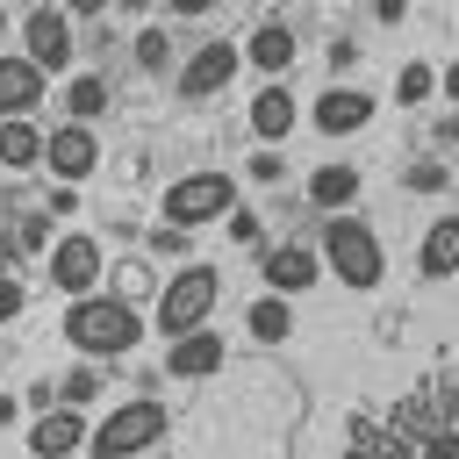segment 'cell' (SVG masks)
Segmentation results:
<instances>
[{"label": "cell", "mask_w": 459, "mask_h": 459, "mask_svg": "<svg viewBox=\"0 0 459 459\" xmlns=\"http://www.w3.org/2000/svg\"><path fill=\"white\" fill-rule=\"evenodd\" d=\"M65 344L79 351V359H93V366H108V359H129L136 344H143V330H151V316L136 308V301H122V294H79V301H65Z\"/></svg>", "instance_id": "obj_1"}, {"label": "cell", "mask_w": 459, "mask_h": 459, "mask_svg": "<svg viewBox=\"0 0 459 459\" xmlns=\"http://www.w3.org/2000/svg\"><path fill=\"white\" fill-rule=\"evenodd\" d=\"M316 258H323V273H330L337 287H351V294L380 287V273H387L380 230H373V222H359V208H351V215H330V222H323V237H316Z\"/></svg>", "instance_id": "obj_2"}, {"label": "cell", "mask_w": 459, "mask_h": 459, "mask_svg": "<svg viewBox=\"0 0 459 459\" xmlns=\"http://www.w3.org/2000/svg\"><path fill=\"white\" fill-rule=\"evenodd\" d=\"M215 301H222V273H215V265H201V258H186V265L158 287V301H151V330L172 344V337L201 330V323L215 316Z\"/></svg>", "instance_id": "obj_3"}, {"label": "cell", "mask_w": 459, "mask_h": 459, "mask_svg": "<svg viewBox=\"0 0 459 459\" xmlns=\"http://www.w3.org/2000/svg\"><path fill=\"white\" fill-rule=\"evenodd\" d=\"M237 208V172H179V179H165V194H158V215L172 222V230H208V222H222Z\"/></svg>", "instance_id": "obj_4"}, {"label": "cell", "mask_w": 459, "mask_h": 459, "mask_svg": "<svg viewBox=\"0 0 459 459\" xmlns=\"http://www.w3.org/2000/svg\"><path fill=\"white\" fill-rule=\"evenodd\" d=\"M165 437V402L136 394V402H115L108 416L86 423V459H136Z\"/></svg>", "instance_id": "obj_5"}, {"label": "cell", "mask_w": 459, "mask_h": 459, "mask_svg": "<svg viewBox=\"0 0 459 459\" xmlns=\"http://www.w3.org/2000/svg\"><path fill=\"white\" fill-rule=\"evenodd\" d=\"M43 265H50V287H57L65 301L100 294V280H108V251H100V237H86V230H57V244L43 251Z\"/></svg>", "instance_id": "obj_6"}, {"label": "cell", "mask_w": 459, "mask_h": 459, "mask_svg": "<svg viewBox=\"0 0 459 459\" xmlns=\"http://www.w3.org/2000/svg\"><path fill=\"white\" fill-rule=\"evenodd\" d=\"M22 57H29L43 79H57V72L79 57V29H72V14H65V7H29V14H22Z\"/></svg>", "instance_id": "obj_7"}, {"label": "cell", "mask_w": 459, "mask_h": 459, "mask_svg": "<svg viewBox=\"0 0 459 459\" xmlns=\"http://www.w3.org/2000/svg\"><path fill=\"white\" fill-rule=\"evenodd\" d=\"M237 65H244V50H237L230 36H215V43H201V50L179 57L172 86H179V100H208V93H222V86L237 79Z\"/></svg>", "instance_id": "obj_8"}, {"label": "cell", "mask_w": 459, "mask_h": 459, "mask_svg": "<svg viewBox=\"0 0 459 459\" xmlns=\"http://www.w3.org/2000/svg\"><path fill=\"white\" fill-rule=\"evenodd\" d=\"M93 165H100V136H93L86 122H57V129H43V172H50L57 186L93 179Z\"/></svg>", "instance_id": "obj_9"}, {"label": "cell", "mask_w": 459, "mask_h": 459, "mask_svg": "<svg viewBox=\"0 0 459 459\" xmlns=\"http://www.w3.org/2000/svg\"><path fill=\"white\" fill-rule=\"evenodd\" d=\"M258 280H265V294H301V287H316L323 280V258H316V244H265L258 251Z\"/></svg>", "instance_id": "obj_10"}, {"label": "cell", "mask_w": 459, "mask_h": 459, "mask_svg": "<svg viewBox=\"0 0 459 459\" xmlns=\"http://www.w3.org/2000/svg\"><path fill=\"white\" fill-rule=\"evenodd\" d=\"M373 108H380V100H373L366 86H323V93L308 100V122H316L323 136H359V129L373 122Z\"/></svg>", "instance_id": "obj_11"}, {"label": "cell", "mask_w": 459, "mask_h": 459, "mask_svg": "<svg viewBox=\"0 0 459 459\" xmlns=\"http://www.w3.org/2000/svg\"><path fill=\"white\" fill-rule=\"evenodd\" d=\"M222 359H230V337L208 330V323L165 344V373H172V380H208V373H222Z\"/></svg>", "instance_id": "obj_12"}, {"label": "cell", "mask_w": 459, "mask_h": 459, "mask_svg": "<svg viewBox=\"0 0 459 459\" xmlns=\"http://www.w3.org/2000/svg\"><path fill=\"white\" fill-rule=\"evenodd\" d=\"M294 122H301V100H294V86H287V79H265V86L251 93V136L280 151V143L294 136Z\"/></svg>", "instance_id": "obj_13"}, {"label": "cell", "mask_w": 459, "mask_h": 459, "mask_svg": "<svg viewBox=\"0 0 459 459\" xmlns=\"http://www.w3.org/2000/svg\"><path fill=\"white\" fill-rule=\"evenodd\" d=\"M237 50H244V65H251V72H265V79H287V72H294V57H301V43H294V29H287L280 14H273V22H258Z\"/></svg>", "instance_id": "obj_14"}, {"label": "cell", "mask_w": 459, "mask_h": 459, "mask_svg": "<svg viewBox=\"0 0 459 459\" xmlns=\"http://www.w3.org/2000/svg\"><path fill=\"white\" fill-rule=\"evenodd\" d=\"M29 452L36 459H79L86 452V409H43L29 423Z\"/></svg>", "instance_id": "obj_15"}, {"label": "cell", "mask_w": 459, "mask_h": 459, "mask_svg": "<svg viewBox=\"0 0 459 459\" xmlns=\"http://www.w3.org/2000/svg\"><path fill=\"white\" fill-rule=\"evenodd\" d=\"M416 273H423V280H452V273H459V208H445V215L423 222V237H416Z\"/></svg>", "instance_id": "obj_16"}, {"label": "cell", "mask_w": 459, "mask_h": 459, "mask_svg": "<svg viewBox=\"0 0 459 459\" xmlns=\"http://www.w3.org/2000/svg\"><path fill=\"white\" fill-rule=\"evenodd\" d=\"M43 93H50V79H43L29 57H0V122H7V115H36Z\"/></svg>", "instance_id": "obj_17"}, {"label": "cell", "mask_w": 459, "mask_h": 459, "mask_svg": "<svg viewBox=\"0 0 459 459\" xmlns=\"http://www.w3.org/2000/svg\"><path fill=\"white\" fill-rule=\"evenodd\" d=\"M359 186H366V172H351V165H337V158L308 172V201H316L323 215H351V208H359Z\"/></svg>", "instance_id": "obj_18"}, {"label": "cell", "mask_w": 459, "mask_h": 459, "mask_svg": "<svg viewBox=\"0 0 459 459\" xmlns=\"http://www.w3.org/2000/svg\"><path fill=\"white\" fill-rule=\"evenodd\" d=\"M43 165V129L36 115H7L0 122V172H36Z\"/></svg>", "instance_id": "obj_19"}, {"label": "cell", "mask_w": 459, "mask_h": 459, "mask_svg": "<svg viewBox=\"0 0 459 459\" xmlns=\"http://www.w3.org/2000/svg\"><path fill=\"white\" fill-rule=\"evenodd\" d=\"M244 330H251L258 344H287V337H294V301H287V294H258V301L244 308Z\"/></svg>", "instance_id": "obj_20"}, {"label": "cell", "mask_w": 459, "mask_h": 459, "mask_svg": "<svg viewBox=\"0 0 459 459\" xmlns=\"http://www.w3.org/2000/svg\"><path fill=\"white\" fill-rule=\"evenodd\" d=\"M93 115H108V79L100 72H72L65 79V122H86L93 129Z\"/></svg>", "instance_id": "obj_21"}, {"label": "cell", "mask_w": 459, "mask_h": 459, "mask_svg": "<svg viewBox=\"0 0 459 459\" xmlns=\"http://www.w3.org/2000/svg\"><path fill=\"white\" fill-rule=\"evenodd\" d=\"M50 387H57V409H93V402H100V387H108V373H100L93 359H79V366H65Z\"/></svg>", "instance_id": "obj_22"}, {"label": "cell", "mask_w": 459, "mask_h": 459, "mask_svg": "<svg viewBox=\"0 0 459 459\" xmlns=\"http://www.w3.org/2000/svg\"><path fill=\"white\" fill-rule=\"evenodd\" d=\"M430 93H437V65H430V57H402V72H394V100H402V108H423Z\"/></svg>", "instance_id": "obj_23"}, {"label": "cell", "mask_w": 459, "mask_h": 459, "mask_svg": "<svg viewBox=\"0 0 459 459\" xmlns=\"http://www.w3.org/2000/svg\"><path fill=\"white\" fill-rule=\"evenodd\" d=\"M452 179H459V172H452L445 158H416V165L402 172V194H423V201H437V194H452Z\"/></svg>", "instance_id": "obj_24"}, {"label": "cell", "mask_w": 459, "mask_h": 459, "mask_svg": "<svg viewBox=\"0 0 459 459\" xmlns=\"http://www.w3.org/2000/svg\"><path fill=\"white\" fill-rule=\"evenodd\" d=\"M129 57H136V72H151V79L172 72V29H158V22L136 29V50H129Z\"/></svg>", "instance_id": "obj_25"}, {"label": "cell", "mask_w": 459, "mask_h": 459, "mask_svg": "<svg viewBox=\"0 0 459 459\" xmlns=\"http://www.w3.org/2000/svg\"><path fill=\"white\" fill-rule=\"evenodd\" d=\"M222 237H230V244H237V251H265V215H258V208H244V201H237V208H230V215H222Z\"/></svg>", "instance_id": "obj_26"}, {"label": "cell", "mask_w": 459, "mask_h": 459, "mask_svg": "<svg viewBox=\"0 0 459 459\" xmlns=\"http://www.w3.org/2000/svg\"><path fill=\"white\" fill-rule=\"evenodd\" d=\"M244 179H251V186H280V179H287V158H280L273 143H258L251 165H244Z\"/></svg>", "instance_id": "obj_27"}, {"label": "cell", "mask_w": 459, "mask_h": 459, "mask_svg": "<svg viewBox=\"0 0 459 459\" xmlns=\"http://www.w3.org/2000/svg\"><path fill=\"white\" fill-rule=\"evenodd\" d=\"M143 244H151L158 258H179V265H186V251H194V237H186V230H172V222H158V230H151Z\"/></svg>", "instance_id": "obj_28"}, {"label": "cell", "mask_w": 459, "mask_h": 459, "mask_svg": "<svg viewBox=\"0 0 459 459\" xmlns=\"http://www.w3.org/2000/svg\"><path fill=\"white\" fill-rule=\"evenodd\" d=\"M22 308H29V287H22L14 273H0V323H14Z\"/></svg>", "instance_id": "obj_29"}, {"label": "cell", "mask_w": 459, "mask_h": 459, "mask_svg": "<svg viewBox=\"0 0 459 459\" xmlns=\"http://www.w3.org/2000/svg\"><path fill=\"white\" fill-rule=\"evenodd\" d=\"M323 65H330V72H337V86H344V72H351V65H359V43H344V36H337V43H330V57H323Z\"/></svg>", "instance_id": "obj_30"}, {"label": "cell", "mask_w": 459, "mask_h": 459, "mask_svg": "<svg viewBox=\"0 0 459 459\" xmlns=\"http://www.w3.org/2000/svg\"><path fill=\"white\" fill-rule=\"evenodd\" d=\"M72 208H79V186H50V194H43V215H50V222L72 215Z\"/></svg>", "instance_id": "obj_31"}, {"label": "cell", "mask_w": 459, "mask_h": 459, "mask_svg": "<svg viewBox=\"0 0 459 459\" xmlns=\"http://www.w3.org/2000/svg\"><path fill=\"white\" fill-rule=\"evenodd\" d=\"M430 143H437V151H459V108H452V115H437V122H430Z\"/></svg>", "instance_id": "obj_32"}, {"label": "cell", "mask_w": 459, "mask_h": 459, "mask_svg": "<svg viewBox=\"0 0 459 459\" xmlns=\"http://www.w3.org/2000/svg\"><path fill=\"white\" fill-rule=\"evenodd\" d=\"M215 7H222V0H165L172 22H194V14H215Z\"/></svg>", "instance_id": "obj_33"}, {"label": "cell", "mask_w": 459, "mask_h": 459, "mask_svg": "<svg viewBox=\"0 0 459 459\" xmlns=\"http://www.w3.org/2000/svg\"><path fill=\"white\" fill-rule=\"evenodd\" d=\"M115 294L136 301V294H143V273H136V265H115Z\"/></svg>", "instance_id": "obj_34"}, {"label": "cell", "mask_w": 459, "mask_h": 459, "mask_svg": "<svg viewBox=\"0 0 459 459\" xmlns=\"http://www.w3.org/2000/svg\"><path fill=\"white\" fill-rule=\"evenodd\" d=\"M57 7H65V14H72V22H93V14H108V7H115V0H57Z\"/></svg>", "instance_id": "obj_35"}, {"label": "cell", "mask_w": 459, "mask_h": 459, "mask_svg": "<svg viewBox=\"0 0 459 459\" xmlns=\"http://www.w3.org/2000/svg\"><path fill=\"white\" fill-rule=\"evenodd\" d=\"M437 93L459 108V57H452V65H437Z\"/></svg>", "instance_id": "obj_36"}, {"label": "cell", "mask_w": 459, "mask_h": 459, "mask_svg": "<svg viewBox=\"0 0 459 459\" xmlns=\"http://www.w3.org/2000/svg\"><path fill=\"white\" fill-rule=\"evenodd\" d=\"M402 14H409V0H373V22H387V29H394Z\"/></svg>", "instance_id": "obj_37"}, {"label": "cell", "mask_w": 459, "mask_h": 459, "mask_svg": "<svg viewBox=\"0 0 459 459\" xmlns=\"http://www.w3.org/2000/svg\"><path fill=\"white\" fill-rule=\"evenodd\" d=\"M7 423H22V402H14V394H0V430H7Z\"/></svg>", "instance_id": "obj_38"}, {"label": "cell", "mask_w": 459, "mask_h": 459, "mask_svg": "<svg viewBox=\"0 0 459 459\" xmlns=\"http://www.w3.org/2000/svg\"><path fill=\"white\" fill-rule=\"evenodd\" d=\"M143 7H151V0H122V14H143Z\"/></svg>", "instance_id": "obj_39"}, {"label": "cell", "mask_w": 459, "mask_h": 459, "mask_svg": "<svg viewBox=\"0 0 459 459\" xmlns=\"http://www.w3.org/2000/svg\"><path fill=\"white\" fill-rule=\"evenodd\" d=\"M0 43H7V0H0Z\"/></svg>", "instance_id": "obj_40"}, {"label": "cell", "mask_w": 459, "mask_h": 459, "mask_svg": "<svg viewBox=\"0 0 459 459\" xmlns=\"http://www.w3.org/2000/svg\"><path fill=\"white\" fill-rule=\"evenodd\" d=\"M29 7H57V0H29Z\"/></svg>", "instance_id": "obj_41"}, {"label": "cell", "mask_w": 459, "mask_h": 459, "mask_svg": "<svg viewBox=\"0 0 459 459\" xmlns=\"http://www.w3.org/2000/svg\"><path fill=\"white\" fill-rule=\"evenodd\" d=\"M273 7H294V0H273Z\"/></svg>", "instance_id": "obj_42"}, {"label": "cell", "mask_w": 459, "mask_h": 459, "mask_svg": "<svg viewBox=\"0 0 459 459\" xmlns=\"http://www.w3.org/2000/svg\"><path fill=\"white\" fill-rule=\"evenodd\" d=\"M452 194H459V179H452Z\"/></svg>", "instance_id": "obj_43"}]
</instances>
